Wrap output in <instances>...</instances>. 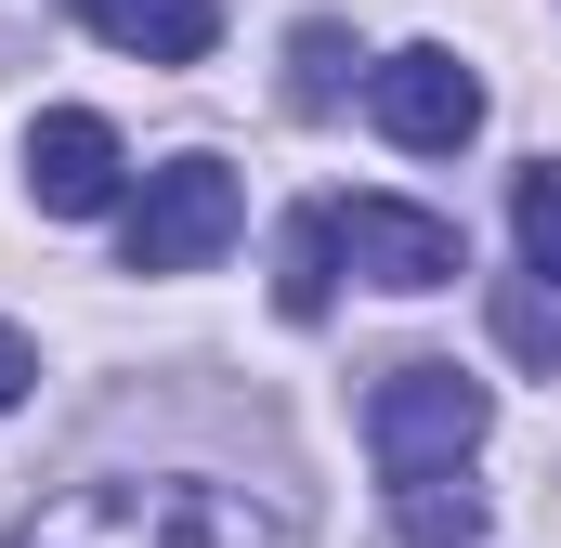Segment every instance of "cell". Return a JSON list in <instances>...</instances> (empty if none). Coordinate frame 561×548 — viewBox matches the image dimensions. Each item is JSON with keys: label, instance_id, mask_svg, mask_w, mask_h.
I'll use <instances>...</instances> for the list:
<instances>
[{"label": "cell", "instance_id": "6", "mask_svg": "<svg viewBox=\"0 0 561 548\" xmlns=\"http://www.w3.org/2000/svg\"><path fill=\"white\" fill-rule=\"evenodd\" d=\"M118 183H131V157H118V132H105L92 105H53V118H26V196H39L53 222H92V209H118Z\"/></svg>", "mask_w": 561, "mask_h": 548}, {"label": "cell", "instance_id": "11", "mask_svg": "<svg viewBox=\"0 0 561 548\" xmlns=\"http://www.w3.org/2000/svg\"><path fill=\"white\" fill-rule=\"evenodd\" d=\"M510 222H523V274L561 287V157H536V170L510 183Z\"/></svg>", "mask_w": 561, "mask_h": 548}, {"label": "cell", "instance_id": "1", "mask_svg": "<svg viewBox=\"0 0 561 548\" xmlns=\"http://www.w3.org/2000/svg\"><path fill=\"white\" fill-rule=\"evenodd\" d=\"M0 548H287V523L249 483H209V470H118V483L39 496Z\"/></svg>", "mask_w": 561, "mask_h": 548}, {"label": "cell", "instance_id": "9", "mask_svg": "<svg viewBox=\"0 0 561 548\" xmlns=\"http://www.w3.org/2000/svg\"><path fill=\"white\" fill-rule=\"evenodd\" d=\"M327 300H340V236H327V209H300V222L275 236V313H287V327H313Z\"/></svg>", "mask_w": 561, "mask_h": 548}, {"label": "cell", "instance_id": "5", "mask_svg": "<svg viewBox=\"0 0 561 548\" xmlns=\"http://www.w3.org/2000/svg\"><path fill=\"white\" fill-rule=\"evenodd\" d=\"M327 236H340V262L366 274V287H405V300L470 274L457 222H444V209H405V196H340V209H327Z\"/></svg>", "mask_w": 561, "mask_h": 548}, {"label": "cell", "instance_id": "12", "mask_svg": "<svg viewBox=\"0 0 561 548\" xmlns=\"http://www.w3.org/2000/svg\"><path fill=\"white\" fill-rule=\"evenodd\" d=\"M340 66H353V39L313 13V26L287 39V105H340Z\"/></svg>", "mask_w": 561, "mask_h": 548}, {"label": "cell", "instance_id": "13", "mask_svg": "<svg viewBox=\"0 0 561 548\" xmlns=\"http://www.w3.org/2000/svg\"><path fill=\"white\" fill-rule=\"evenodd\" d=\"M26 379H39V353H26V327H0V406H26Z\"/></svg>", "mask_w": 561, "mask_h": 548}, {"label": "cell", "instance_id": "7", "mask_svg": "<svg viewBox=\"0 0 561 548\" xmlns=\"http://www.w3.org/2000/svg\"><path fill=\"white\" fill-rule=\"evenodd\" d=\"M79 26H92L105 53H131V66H209L222 0H79Z\"/></svg>", "mask_w": 561, "mask_h": 548}, {"label": "cell", "instance_id": "10", "mask_svg": "<svg viewBox=\"0 0 561 548\" xmlns=\"http://www.w3.org/2000/svg\"><path fill=\"white\" fill-rule=\"evenodd\" d=\"M496 340H510L523 366H549V379H561V287H536V274H496Z\"/></svg>", "mask_w": 561, "mask_h": 548}, {"label": "cell", "instance_id": "8", "mask_svg": "<svg viewBox=\"0 0 561 548\" xmlns=\"http://www.w3.org/2000/svg\"><path fill=\"white\" fill-rule=\"evenodd\" d=\"M392 536H405V548H483V483H470V470L392 483Z\"/></svg>", "mask_w": 561, "mask_h": 548}, {"label": "cell", "instance_id": "2", "mask_svg": "<svg viewBox=\"0 0 561 548\" xmlns=\"http://www.w3.org/2000/svg\"><path fill=\"white\" fill-rule=\"evenodd\" d=\"M483 379H457V366H392L379 392H366V457H379V483H419V470H470V444H483Z\"/></svg>", "mask_w": 561, "mask_h": 548}, {"label": "cell", "instance_id": "4", "mask_svg": "<svg viewBox=\"0 0 561 548\" xmlns=\"http://www.w3.org/2000/svg\"><path fill=\"white\" fill-rule=\"evenodd\" d=\"M366 118L405 144V157H457V144L483 132V79H470L444 39H405V53L366 66Z\"/></svg>", "mask_w": 561, "mask_h": 548}, {"label": "cell", "instance_id": "3", "mask_svg": "<svg viewBox=\"0 0 561 548\" xmlns=\"http://www.w3.org/2000/svg\"><path fill=\"white\" fill-rule=\"evenodd\" d=\"M236 222H249L236 170H222V157H170V170H144L131 222H118V262L131 274H209L236 249Z\"/></svg>", "mask_w": 561, "mask_h": 548}]
</instances>
